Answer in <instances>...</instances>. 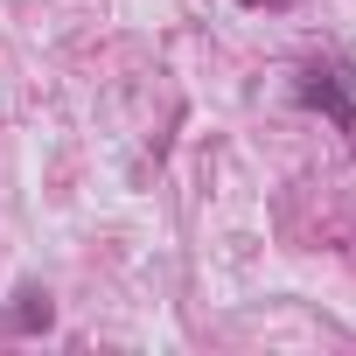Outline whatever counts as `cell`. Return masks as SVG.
<instances>
[{"label":"cell","mask_w":356,"mask_h":356,"mask_svg":"<svg viewBox=\"0 0 356 356\" xmlns=\"http://www.w3.org/2000/svg\"><path fill=\"white\" fill-rule=\"evenodd\" d=\"M300 91H307V105H328V112H342V126H356V98L335 84V70H307Z\"/></svg>","instance_id":"1"}]
</instances>
